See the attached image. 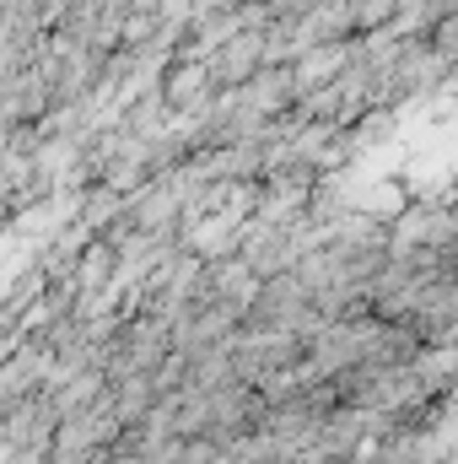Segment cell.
<instances>
[{
	"label": "cell",
	"instance_id": "obj_2",
	"mask_svg": "<svg viewBox=\"0 0 458 464\" xmlns=\"http://www.w3.org/2000/svg\"><path fill=\"white\" fill-rule=\"evenodd\" d=\"M345 11H350V33H383L394 27L399 0H345Z\"/></svg>",
	"mask_w": 458,
	"mask_h": 464
},
{
	"label": "cell",
	"instance_id": "obj_3",
	"mask_svg": "<svg viewBox=\"0 0 458 464\" xmlns=\"http://www.w3.org/2000/svg\"><path fill=\"white\" fill-rule=\"evenodd\" d=\"M426 44H432L443 60H458V5L437 22V27H432V33H426Z\"/></svg>",
	"mask_w": 458,
	"mask_h": 464
},
{
	"label": "cell",
	"instance_id": "obj_1",
	"mask_svg": "<svg viewBox=\"0 0 458 464\" xmlns=\"http://www.w3.org/2000/svg\"><path fill=\"white\" fill-rule=\"evenodd\" d=\"M211 65H216V87H222V92L248 87L264 65H275V54H270V27H243V33H232L222 49H211Z\"/></svg>",
	"mask_w": 458,
	"mask_h": 464
}]
</instances>
